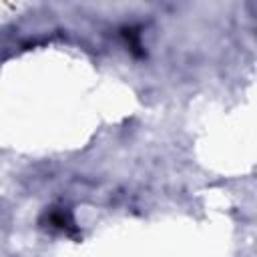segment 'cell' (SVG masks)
Here are the masks:
<instances>
[{"instance_id":"obj_1","label":"cell","mask_w":257,"mask_h":257,"mask_svg":"<svg viewBox=\"0 0 257 257\" xmlns=\"http://www.w3.org/2000/svg\"><path fill=\"white\" fill-rule=\"evenodd\" d=\"M40 225L50 229V231H56V233H62L66 237H78L80 231H78V225L72 217V213L66 209V207H50L44 211V215L40 217Z\"/></svg>"},{"instance_id":"obj_2","label":"cell","mask_w":257,"mask_h":257,"mask_svg":"<svg viewBox=\"0 0 257 257\" xmlns=\"http://www.w3.org/2000/svg\"><path fill=\"white\" fill-rule=\"evenodd\" d=\"M120 36L126 42V46H128V50H131L133 56H137V58H143L145 56V48H143V42H141V32H139L137 26L122 28L120 30Z\"/></svg>"}]
</instances>
